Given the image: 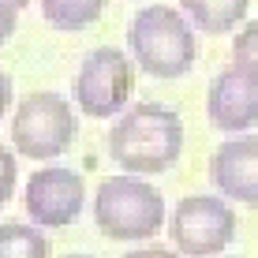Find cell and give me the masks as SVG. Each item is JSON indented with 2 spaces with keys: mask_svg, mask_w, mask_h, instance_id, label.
Masks as SVG:
<instances>
[{
  "mask_svg": "<svg viewBox=\"0 0 258 258\" xmlns=\"http://www.w3.org/2000/svg\"><path fill=\"white\" fill-rule=\"evenodd\" d=\"M183 150V123L168 105L142 101L127 109L109 131V157L123 172H165Z\"/></svg>",
  "mask_w": 258,
  "mask_h": 258,
  "instance_id": "cell-1",
  "label": "cell"
},
{
  "mask_svg": "<svg viewBox=\"0 0 258 258\" xmlns=\"http://www.w3.org/2000/svg\"><path fill=\"white\" fill-rule=\"evenodd\" d=\"M127 49L135 64L154 79H180L195 68V30L176 8L150 4L127 26Z\"/></svg>",
  "mask_w": 258,
  "mask_h": 258,
  "instance_id": "cell-2",
  "label": "cell"
},
{
  "mask_svg": "<svg viewBox=\"0 0 258 258\" xmlns=\"http://www.w3.org/2000/svg\"><path fill=\"white\" fill-rule=\"evenodd\" d=\"M94 221L112 239H150L165 228V199L139 176H109L97 187Z\"/></svg>",
  "mask_w": 258,
  "mask_h": 258,
  "instance_id": "cell-3",
  "label": "cell"
},
{
  "mask_svg": "<svg viewBox=\"0 0 258 258\" xmlns=\"http://www.w3.org/2000/svg\"><path fill=\"white\" fill-rule=\"evenodd\" d=\"M75 135H79L75 109L60 94L38 90L15 105V120H12L15 154L30 157V161H49V157L64 154L75 142Z\"/></svg>",
  "mask_w": 258,
  "mask_h": 258,
  "instance_id": "cell-4",
  "label": "cell"
},
{
  "mask_svg": "<svg viewBox=\"0 0 258 258\" xmlns=\"http://www.w3.org/2000/svg\"><path fill=\"white\" fill-rule=\"evenodd\" d=\"M176 251L187 258H213L236 239V213L225 199L213 195H191L176 202L172 221H168Z\"/></svg>",
  "mask_w": 258,
  "mask_h": 258,
  "instance_id": "cell-5",
  "label": "cell"
},
{
  "mask_svg": "<svg viewBox=\"0 0 258 258\" xmlns=\"http://www.w3.org/2000/svg\"><path fill=\"white\" fill-rule=\"evenodd\" d=\"M131 83H135V68H131V56L120 49H94L90 56L83 60L75 75V105L79 112L94 120L116 116V112L127 105L131 97Z\"/></svg>",
  "mask_w": 258,
  "mask_h": 258,
  "instance_id": "cell-6",
  "label": "cell"
},
{
  "mask_svg": "<svg viewBox=\"0 0 258 258\" xmlns=\"http://www.w3.org/2000/svg\"><path fill=\"white\" fill-rule=\"evenodd\" d=\"M26 213L38 228H68L83 213L86 187L83 176L71 168H41L26 180Z\"/></svg>",
  "mask_w": 258,
  "mask_h": 258,
  "instance_id": "cell-7",
  "label": "cell"
},
{
  "mask_svg": "<svg viewBox=\"0 0 258 258\" xmlns=\"http://www.w3.org/2000/svg\"><path fill=\"white\" fill-rule=\"evenodd\" d=\"M210 180L228 202L258 210V135L221 142L210 161Z\"/></svg>",
  "mask_w": 258,
  "mask_h": 258,
  "instance_id": "cell-8",
  "label": "cell"
},
{
  "mask_svg": "<svg viewBox=\"0 0 258 258\" xmlns=\"http://www.w3.org/2000/svg\"><path fill=\"white\" fill-rule=\"evenodd\" d=\"M210 123L221 131H247L258 123V79L239 71L236 64L221 71L206 94Z\"/></svg>",
  "mask_w": 258,
  "mask_h": 258,
  "instance_id": "cell-9",
  "label": "cell"
},
{
  "mask_svg": "<svg viewBox=\"0 0 258 258\" xmlns=\"http://www.w3.org/2000/svg\"><path fill=\"white\" fill-rule=\"evenodd\" d=\"M183 12L191 15V23L206 34H228L243 23L251 0H180Z\"/></svg>",
  "mask_w": 258,
  "mask_h": 258,
  "instance_id": "cell-10",
  "label": "cell"
},
{
  "mask_svg": "<svg viewBox=\"0 0 258 258\" xmlns=\"http://www.w3.org/2000/svg\"><path fill=\"white\" fill-rule=\"evenodd\" d=\"M109 0H41V15L56 30H86L101 19Z\"/></svg>",
  "mask_w": 258,
  "mask_h": 258,
  "instance_id": "cell-11",
  "label": "cell"
},
{
  "mask_svg": "<svg viewBox=\"0 0 258 258\" xmlns=\"http://www.w3.org/2000/svg\"><path fill=\"white\" fill-rule=\"evenodd\" d=\"M0 258H52V243L45 232L30 225H0Z\"/></svg>",
  "mask_w": 258,
  "mask_h": 258,
  "instance_id": "cell-12",
  "label": "cell"
},
{
  "mask_svg": "<svg viewBox=\"0 0 258 258\" xmlns=\"http://www.w3.org/2000/svg\"><path fill=\"white\" fill-rule=\"evenodd\" d=\"M232 60H236L239 71H247V75L258 79V19L247 23L243 30L236 34V41H232Z\"/></svg>",
  "mask_w": 258,
  "mask_h": 258,
  "instance_id": "cell-13",
  "label": "cell"
},
{
  "mask_svg": "<svg viewBox=\"0 0 258 258\" xmlns=\"http://www.w3.org/2000/svg\"><path fill=\"white\" fill-rule=\"evenodd\" d=\"M15 154L8 146H0V210L12 202V195H15Z\"/></svg>",
  "mask_w": 258,
  "mask_h": 258,
  "instance_id": "cell-14",
  "label": "cell"
},
{
  "mask_svg": "<svg viewBox=\"0 0 258 258\" xmlns=\"http://www.w3.org/2000/svg\"><path fill=\"white\" fill-rule=\"evenodd\" d=\"M15 15H19V12H12V8L0 4V45H4V41L15 34Z\"/></svg>",
  "mask_w": 258,
  "mask_h": 258,
  "instance_id": "cell-15",
  "label": "cell"
},
{
  "mask_svg": "<svg viewBox=\"0 0 258 258\" xmlns=\"http://www.w3.org/2000/svg\"><path fill=\"white\" fill-rule=\"evenodd\" d=\"M8 109H12V79H8V71L0 68V120H4Z\"/></svg>",
  "mask_w": 258,
  "mask_h": 258,
  "instance_id": "cell-16",
  "label": "cell"
},
{
  "mask_svg": "<svg viewBox=\"0 0 258 258\" xmlns=\"http://www.w3.org/2000/svg\"><path fill=\"white\" fill-rule=\"evenodd\" d=\"M127 258H176V254L165 251V247H142V251H131Z\"/></svg>",
  "mask_w": 258,
  "mask_h": 258,
  "instance_id": "cell-17",
  "label": "cell"
},
{
  "mask_svg": "<svg viewBox=\"0 0 258 258\" xmlns=\"http://www.w3.org/2000/svg\"><path fill=\"white\" fill-rule=\"evenodd\" d=\"M0 4H4V8H12V12H23V8L30 4V0H0Z\"/></svg>",
  "mask_w": 258,
  "mask_h": 258,
  "instance_id": "cell-18",
  "label": "cell"
},
{
  "mask_svg": "<svg viewBox=\"0 0 258 258\" xmlns=\"http://www.w3.org/2000/svg\"><path fill=\"white\" fill-rule=\"evenodd\" d=\"M68 258H90V254H68Z\"/></svg>",
  "mask_w": 258,
  "mask_h": 258,
  "instance_id": "cell-19",
  "label": "cell"
}]
</instances>
